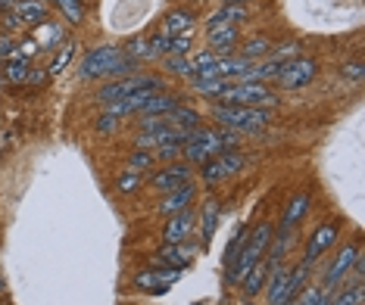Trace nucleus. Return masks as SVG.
Segmentation results:
<instances>
[{
    "label": "nucleus",
    "instance_id": "nucleus-1",
    "mask_svg": "<svg viewBox=\"0 0 365 305\" xmlns=\"http://www.w3.org/2000/svg\"><path fill=\"white\" fill-rule=\"evenodd\" d=\"M237 147V134H231V131H225V128H194L191 131V141L181 147V152H185L191 162H209L213 156H218V152H225V150H235Z\"/></svg>",
    "mask_w": 365,
    "mask_h": 305
},
{
    "label": "nucleus",
    "instance_id": "nucleus-2",
    "mask_svg": "<svg viewBox=\"0 0 365 305\" xmlns=\"http://www.w3.org/2000/svg\"><path fill=\"white\" fill-rule=\"evenodd\" d=\"M213 115L218 119V125L231 131V134H256L272 122V112L259 106H216Z\"/></svg>",
    "mask_w": 365,
    "mask_h": 305
},
{
    "label": "nucleus",
    "instance_id": "nucleus-3",
    "mask_svg": "<svg viewBox=\"0 0 365 305\" xmlns=\"http://www.w3.org/2000/svg\"><path fill=\"white\" fill-rule=\"evenodd\" d=\"M216 100H218V103H225V106H259V109H272L275 103H278V97H275L268 87L247 84V82L228 84L225 91L216 93Z\"/></svg>",
    "mask_w": 365,
    "mask_h": 305
},
{
    "label": "nucleus",
    "instance_id": "nucleus-4",
    "mask_svg": "<svg viewBox=\"0 0 365 305\" xmlns=\"http://www.w3.org/2000/svg\"><path fill=\"white\" fill-rule=\"evenodd\" d=\"M119 47H97L82 60V69H78V78L82 82H97V78H109L113 75V65L122 60Z\"/></svg>",
    "mask_w": 365,
    "mask_h": 305
},
{
    "label": "nucleus",
    "instance_id": "nucleus-5",
    "mask_svg": "<svg viewBox=\"0 0 365 305\" xmlns=\"http://www.w3.org/2000/svg\"><path fill=\"white\" fill-rule=\"evenodd\" d=\"M318 75V65L312 60H306V56H294V60L281 63V72H278V82L281 87H287V91H300V87L312 84Z\"/></svg>",
    "mask_w": 365,
    "mask_h": 305
},
{
    "label": "nucleus",
    "instance_id": "nucleus-6",
    "mask_svg": "<svg viewBox=\"0 0 365 305\" xmlns=\"http://www.w3.org/2000/svg\"><path fill=\"white\" fill-rule=\"evenodd\" d=\"M137 91H159V78L153 75H131V78H122V82H113L106 84L104 91L97 93L100 103H116V100L128 97V93H137Z\"/></svg>",
    "mask_w": 365,
    "mask_h": 305
},
{
    "label": "nucleus",
    "instance_id": "nucleus-7",
    "mask_svg": "<svg viewBox=\"0 0 365 305\" xmlns=\"http://www.w3.org/2000/svg\"><path fill=\"white\" fill-rule=\"evenodd\" d=\"M240 169H244V152L225 150V152H218V156L209 159V162H203V181L213 187V184H218V181L231 178V174L240 171Z\"/></svg>",
    "mask_w": 365,
    "mask_h": 305
},
{
    "label": "nucleus",
    "instance_id": "nucleus-8",
    "mask_svg": "<svg viewBox=\"0 0 365 305\" xmlns=\"http://www.w3.org/2000/svg\"><path fill=\"white\" fill-rule=\"evenodd\" d=\"M175 280H181V268L156 265L153 271H141V274H137L135 283L141 290H147V293H153V296H163V293H169V287Z\"/></svg>",
    "mask_w": 365,
    "mask_h": 305
},
{
    "label": "nucleus",
    "instance_id": "nucleus-9",
    "mask_svg": "<svg viewBox=\"0 0 365 305\" xmlns=\"http://www.w3.org/2000/svg\"><path fill=\"white\" fill-rule=\"evenodd\" d=\"M191 178H194L191 165L187 162H172V165H166V169H159L156 174H153L150 184L156 187L159 193H169V190H175V187L191 184Z\"/></svg>",
    "mask_w": 365,
    "mask_h": 305
},
{
    "label": "nucleus",
    "instance_id": "nucleus-10",
    "mask_svg": "<svg viewBox=\"0 0 365 305\" xmlns=\"http://www.w3.org/2000/svg\"><path fill=\"white\" fill-rule=\"evenodd\" d=\"M359 259V246H344V249L334 256V261L328 265V271H325V280H322V287L325 290H334V287H340V280L349 274V268H353V261Z\"/></svg>",
    "mask_w": 365,
    "mask_h": 305
},
{
    "label": "nucleus",
    "instance_id": "nucleus-11",
    "mask_svg": "<svg viewBox=\"0 0 365 305\" xmlns=\"http://www.w3.org/2000/svg\"><path fill=\"white\" fill-rule=\"evenodd\" d=\"M338 234H340L338 224H322V228H316V231H312V237H309V243H306L303 261H309V265H312L316 259H322L325 252L338 243Z\"/></svg>",
    "mask_w": 365,
    "mask_h": 305
},
{
    "label": "nucleus",
    "instance_id": "nucleus-12",
    "mask_svg": "<svg viewBox=\"0 0 365 305\" xmlns=\"http://www.w3.org/2000/svg\"><path fill=\"white\" fill-rule=\"evenodd\" d=\"M194 256H197V246H191L187 240L185 243H166L163 249L156 252V265H169V268H181V271H185L194 261Z\"/></svg>",
    "mask_w": 365,
    "mask_h": 305
},
{
    "label": "nucleus",
    "instance_id": "nucleus-13",
    "mask_svg": "<svg viewBox=\"0 0 365 305\" xmlns=\"http://www.w3.org/2000/svg\"><path fill=\"white\" fill-rule=\"evenodd\" d=\"M197 200V187L194 184H185V187H175L159 200V212L163 215H178L185 209H191V202Z\"/></svg>",
    "mask_w": 365,
    "mask_h": 305
},
{
    "label": "nucleus",
    "instance_id": "nucleus-14",
    "mask_svg": "<svg viewBox=\"0 0 365 305\" xmlns=\"http://www.w3.org/2000/svg\"><path fill=\"white\" fill-rule=\"evenodd\" d=\"M209 47L218 50V56H228L231 47H235V41L240 38V28L231 25V22H216V25H209Z\"/></svg>",
    "mask_w": 365,
    "mask_h": 305
},
{
    "label": "nucleus",
    "instance_id": "nucleus-15",
    "mask_svg": "<svg viewBox=\"0 0 365 305\" xmlns=\"http://www.w3.org/2000/svg\"><path fill=\"white\" fill-rule=\"evenodd\" d=\"M194 224H197V215L191 209H185V212H178V215H169V224L163 228L166 243H185V240L191 237Z\"/></svg>",
    "mask_w": 365,
    "mask_h": 305
},
{
    "label": "nucleus",
    "instance_id": "nucleus-16",
    "mask_svg": "<svg viewBox=\"0 0 365 305\" xmlns=\"http://www.w3.org/2000/svg\"><path fill=\"white\" fill-rule=\"evenodd\" d=\"M194 13L187 10H172L169 16L163 19V34H169V38H178V34H187L194 28Z\"/></svg>",
    "mask_w": 365,
    "mask_h": 305
},
{
    "label": "nucleus",
    "instance_id": "nucleus-17",
    "mask_svg": "<svg viewBox=\"0 0 365 305\" xmlns=\"http://www.w3.org/2000/svg\"><path fill=\"white\" fill-rule=\"evenodd\" d=\"M13 13L25 25H41L44 16H47V4L44 0H19V4H13Z\"/></svg>",
    "mask_w": 365,
    "mask_h": 305
},
{
    "label": "nucleus",
    "instance_id": "nucleus-18",
    "mask_svg": "<svg viewBox=\"0 0 365 305\" xmlns=\"http://www.w3.org/2000/svg\"><path fill=\"white\" fill-rule=\"evenodd\" d=\"M306 209H309V193L294 196V200L287 202V209H284V215H281V228H284V231H294L297 221H300V218L306 215Z\"/></svg>",
    "mask_w": 365,
    "mask_h": 305
},
{
    "label": "nucleus",
    "instance_id": "nucleus-19",
    "mask_svg": "<svg viewBox=\"0 0 365 305\" xmlns=\"http://www.w3.org/2000/svg\"><path fill=\"white\" fill-rule=\"evenodd\" d=\"M266 280H268V265H266V259L256 261V265L247 271V278L240 280V287H244V296H256L262 287H266Z\"/></svg>",
    "mask_w": 365,
    "mask_h": 305
},
{
    "label": "nucleus",
    "instance_id": "nucleus-20",
    "mask_svg": "<svg viewBox=\"0 0 365 305\" xmlns=\"http://www.w3.org/2000/svg\"><path fill=\"white\" fill-rule=\"evenodd\" d=\"M218 202L216 200H206L203 202V218H200V224H203V246H209L213 243V237H216V228H218Z\"/></svg>",
    "mask_w": 365,
    "mask_h": 305
},
{
    "label": "nucleus",
    "instance_id": "nucleus-21",
    "mask_svg": "<svg viewBox=\"0 0 365 305\" xmlns=\"http://www.w3.org/2000/svg\"><path fill=\"white\" fill-rule=\"evenodd\" d=\"M247 240H250V228H244V224H240V228L235 231V234H231L228 246H225V256H222V265H225V268H231V265H235V259L240 256V249H244V246H247Z\"/></svg>",
    "mask_w": 365,
    "mask_h": 305
},
{
    "label": "nucleus",
    "instance_id": "nucleus-22",
    "mask_svg": "<svg viewBox=\"0 0 365 305\" xmlns=\"http://www.w3.org/2000/svg\"><path fill=\"white\" fill-rule=\"evenodd\" d=\"M175 106H178V100L166 97V93H153L147 103H144L141 112H144V115H169Z\"/></svg>",
    "mask_w": 365,
    "mask_h": 305
},
{
    "label": "nucleus",
    "instance_id": "nucleus-23",
    "mask_svg": "<svg viewBox=\"0 0 365 305\" xmlns=\"http://www.w3.org/2000/svg\"><path fill=\"white\" fill-rule=\"evenodd\" d=\"M294 305H328V290L316 287V283H306L300 290V296L294 299Z\"/></svg>",
    "mask_w": 365,
    "mask_h": 305
},
{
    "label": "nucleus",
    "instance_id": "nucleus-24",
    "mask_svg": "<svg viewBox=\"0 0 365 305\" xmlns=\"http://www.w3.org/2000/svg\"><path fill=\"white\" fill-rule=\"evenodd\" d=\"M244 19H247V6L244 4H225L222 10L209 19V25H216V22H231V25H237V22H244Z\"/></svg>",
    "mask_w": 365,
    "mask_h": 305
},
{
    "label": "nucleus",
    "instance_id": "nucleus-25",
    "mask_svg": "<svg viewBox=\"0 0 365 305\" xmlns=\"http://www.w3.org/2000/svg\"><path fill=\"white\" fill-rule=\"evenodd\" d=\"M169 122L175 128H200V115L194 109H185V106H175L169 112Z\"/></svg>",
    "mask_w": 365,
    "mask_h": 305
},
{
    "label": "nucleus",
    "instance_id": "nucleus-26",
    "mask_svg": "<svg viewBox=\"0 0 365 305\" xmlns=\"http://www.w3.org/2000/svg\"><path fill=\"white\" fill-rule=\"evenodd\" d=\"M28 69H32V63H25V60H19V63H6V65H4V78H6L10 84H25Z\"/></svg>",
    "mask_w": 365,
    "mask_h": 305
},
{
    "label": "nucleus",
    "instance_id": "nucleus-27",
    "mask_svg": "<svg viewBox=\"0 0 365 305\" xmlns=\"http://www.w3.org/2000/svg\"><path fill=\"white\" fill-rule=\"evenodd\" d=\"M362 299H365V290H362V283H356V287H344L334 296V302H328V305H362Z\"/></svg>",
    "mask_w": 365,
    "mask_h": 305
},
{
    "label": "nucleus",
    "instance_id": "nucleus-28",
    "mask_svg": "<svg viewBox=\"0 0 365 305\" xmlns=\"http://www.w3.org/2000/svg\"><path fill=\"white\" fill-rule=\"evenodd\" d=\"M122 53L128 56V60H150V41L147 38H131L128 41V47L122 50Z\"/></svg>",
    "mask_w": 365,
    "mask_h": 305
},
{
    "label": "nucleus",
    "instance_id": "nucleus-29",
    "mask_svg": "<svg viewBox=\"0 0 365 305\" xmlns=\"http://www.w3.org/2000/svg\"><path fill=\"white\" fill-rule=\"evenodd\" d=\"M56 6H60V13L72 22V25H78L82 16H85V4H82V0H56Z\"/></svg>",
    "mask_w": 365,
    "mask_h": 305
},
{
    "label": "nucleus",
    "instance_id": "nucleus-30",
    "mask_svg": "<svg viewBox=\"0 0 365 305\" xmlns=\"http://www.w3.org/2000/svg\"><path fill=\"white\" fill-rule=\"evenodd\" d=\"M181 147H185V141H166V143H159L150 156L153 159H163V162H172L175 156H181Z\"/></svg>",
    "mask_w": 365,
    "mask_h": 305
},
{
    "label": "nucleus",
    "instance_id": "nucleus-31",
    "mask_svg": "<svg viewBox=\"0 0 365 305\" xmlns=\"http://www.w3.org/2000/svg\"><path fill=\"white\" fill-rule=\"evenodd\" d=\"M60 41H63V25H56V22H47V25H44V32H41L44 50H54Z\"/></svg>",
    "mask_w": 365,
    "mask_h": 305
},
{
    "label": "nucleus",
    "instance_id": "nucleus-32",
    "mask_svg": "<svg viewBox=\"0 0 365 305\" xmlns=\"http://www.w3.org/2000/svg\"><path fill=\"white\" fill-rule=\"evenodd\" d=\"M268 50H272V47H268V41L266 38H256V41L244 44V53H240V56L253 63V60H259V56H268Z\"/></svg>",
    "mask_w": 365,
    "mask_h": 305
},
{
    "label": "nucleus",
    "instance_id": "nucleus-33",
    "mask_svg": "<svg viewBox=\"0 0 365 305\" xmlns=\"http://www.w3.org/2000/svg\"><path fill=\"white\" fill-rule=\"evenodd\" d=\"M218 60V53L216 50H203V53H197V56H191L187 60V65H191V75H197V72H203L206 65H213Z\"/></svg>",
    "mask_w": 365,
    "mask_h": 305
},
{
    "label": "nucleus",
    "instance_id": "nucleus-34",
    "mask_svg": "<svg viewBox=\"0 0 365 305\" xmlns=\"http://www.w3.org/2000/svg\"><path fill=\"white\" fill-rule=\"evenodd\" d=\"M72 53H75V44H66V47L60 50V56L54 60V65H50V72L47 75H60V72L69 65V60H72Z\"/></svg>",
    "mask_w": 365,
    "mask_h": 305
},
{
    "label": "nucleus",
    "instance_id": "nucleus-35",
    "mask_svg": "<svg viewBox=\"0 0 365 305\" xmlns=\"http://www.w3.org/2000/svg\"><path fill=\"white\" fill-rule=\"evenodd\" d=\"M169 34H163V32H159L156 34V38H153L150 41V60H159V56H166V53H169Z\"/></svg>",
    "mask_w": 365,
    "mask_h": 305
},
{
    "label": "nucleus",
    "instance_id": "nucleus-36",
    "mask_svg": "<svg viewBox=\"0 0 365 305\" xmlns=\"http://www.w3.org/2000/svg\"><path fill=\"white\" fill-rule=\"evenodd\" d=\"M150 165H153L150 150H137L135 156H131V171H150Z\"/></svg>",
    "mask_w": 365,
    "mask_h": 305
},
{
    "label": "nucleus",
    "instance_id": "nucleus-37",
    "mask_svg": "<svg viewBox=\"0 0 365 305\" xmlns=\"http://www.w3.org/2000/svg\"><path fill=\"white\" fill-rule=\"evenodd\" d=\"M187 50H191V38L187 34H178V38L169 41V56H187Z\"/></svg>",
    "mask_w": 365,
    "mask_h": 305
},
{
    "label": "nucleus",
    "instance_id": "nucleus-38",
    "mask_svg": "<svg viewBox=\"0 0 365 305\" xmlns=\"http://www.w3.org/2000/svg\"><path fill=\"white\" fill-rule=\"evenodd\" d=\"M166 69L175 72V75H191V65H187L185 56H166Z\"/></svg>",
    "mask_w": 365,
    "mask_h": 305
},
{
    "label": "nucleus",
    "instance_id": "nucleus-39",
    "mask_svg": "<svg viewBox=\"0 0 365 305\" xmlns=\"http://www.w3.org/2000/svg\"><path fill=\"white\" fill-rule=\"evenodd\" d=\"M137 184H141V171H125V174H122V178H119V193H128V190H135V187Z\"/></svg>",
    "mask_w": 365,
    "mask_h": 305
},
{
    "label": "nucleus",
    "instance_id": "nucleus-40",
    "mask_svg": "<svg viewBox=\"0 0 365 305\" xmlns=\"http://www.w3.org/2000/svg\"><path fill=\"white\" fill-rule=\"evenodd\" d=\"M297 56V44H284V47H278L275 53H268V60L272 63H287V60H294Z\"/></svg>",
    "mask_w": 365,
    "mask_h": 305
},
{
    "label": "nucleus",
    "instance_id": "nucleus-41",
    "mask_svg": "<svg viewBox=\"0 0 365 305\" xmlns=\"http://www.w3.org/2000/svg\"><path fill=\"white\" fill-rule=\"evenodd\" d=\"M119 122L122 119H116V115H100V119H97V131H100V134H113V131L116 128H119Z\"/></svg>",
    "mask_w": 365,
    "mask_h": 305
},
{
    "label": "nucleus",
    "instance_id": "nucleus-42",
    "mask_svg": "<svg viewBox=\"0 0 365 305\" xmlns=\"http://www.w3.org/2000/svg\"><path fill=\"white\" fill-rule=\"evenodd\" d=\"M4 22H6V28H10V32H19V28H25V22H22V19H19L13 10L4 16Z\"/></svg>",
    "mask_w": 365,
    "mask_h": 305
},
{
    "label": "nucleus",
    "instance_id": "nucleus-43",
    "mask_svg": "<svg viewBox=\"0 0 365 305\" xmlns=\"http://www.w3.org/2000/svg\"><path fill=\"white\" fill-rule=\"evenodd\" d=\"M44 82H47V72H41V69H28L25 84H44Z\"/></svg>",
    "mask_w": 365,
    "mask_h": 305
},
{
    "label": "nucleus",
    "instance_id": "nucleus-44",
    "mask_svg": "<svg viewBox=\"0 0 365 305\" xmlns=\"http://www.w3.org/2000/svg\"><path fill=\"white\" fill-rule=\"evenodd\" d=\"M344 75L349 82H362V65H344Z\"/></svg>",
    "mask_w": 365,
    "mask_h": 305
},
{
    "label": "nucleus",
    "instance_id": "nucleus-45",
    "mask_svg": "<svg viewBox=\"0 0 365 305\" xmlns=\"http://www.w3.org/2000/svg\"><path fill=\"white\" fill-rule=\"evenodd\" d=\"M13 4H16V0H0V10L10 13V6H13Z\"/></svg>",
    "mask_w": 365,
    "mask_h": 305
},
{
    "label": "nucleus",
    "instance_id": "nucleus-46",
    "mask_svg": "<svg viewBox=\"0 0 365 305\" xmlns=\"http://www.w3.org/2000/svg\"><path fill=\"white\" fill-rule=\"evenodd\" d=\"M4 290H6V283H4V278H0V293H4Z\"/></svg>",
    "mask_w": 365,
    "mask_h": 305
},
{
    "label": "nucleus",
    "instance_id": "nucleus-47",
    "mask_svg": "<svg viewBox=\"0 0 365 305\" xmlns=\"http://www.w3.org/2000/svg\"><path fill=\"white\" fill-rule=\"evenodd\" d=\"M228 4H247V0H228Z\"/></svg>",
    "mask_w": 365,
    "mask_h": 305
},
{
    "label": "nucleus",
    "instance_id": "nucleus-48",
    "mask_svg": "<svg viewBox=\"0 0 365 305\" xmlns=\"http://www.w3.org/2000/svg\"><path fill=\"white\" fill-rule=\"evenodd\" d=\"M0 65H4V56H0Z\"/></svg>",
    "mask_w": 365,
    "mask_h": 305
},
{
    "label": "nucleus",
    "instance_id": "nucleus-49",
    "mask_svg": "<svg viewBox=\"0 0 365 305\" xmlns=\"http://www.w3.org/2000/svg\"><path fill=\"white\" fill-rule=\"evenodd\" d=\"M0 82H4V75H0Z\"/></svg>",
    "mask_w": 365,
    "mask_h": 305
},
{
    "label": "nucleus",
    "instance_id": "nucleus-50",
    "mask_svg": "<svg viewBox=\"0 0 365 305\" xmlns=\"http://www.w3.org/2000/svg\"><path fill=\"white\" fill-rule=\"evenodd\" d=\"M244 305H250V302H244Z\"/></svg>",
    "mask_w": 365,
    "mask_h": 305
},
{
    "label": "nucleus",
    "instance_id": "nucleus-51",
    "mask_svg": "<svg viewBox=\"0 0 365 305\" xmlns=\"http://www.w3.org/2000/svg\"><path fill=\"white\" fill-rule=\"evenodd\" d=\"M82 4H85V0H82Z\"/></svg>",
    "mask_w": 365,
    "mask_h": 305
}]
</instances>
